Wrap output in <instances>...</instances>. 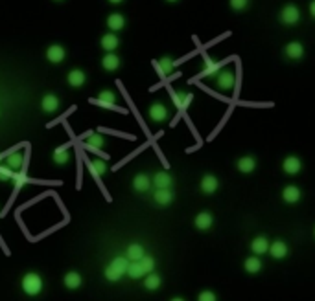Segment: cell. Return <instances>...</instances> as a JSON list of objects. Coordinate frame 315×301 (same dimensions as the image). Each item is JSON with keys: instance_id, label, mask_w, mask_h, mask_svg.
<instances>
[{"instance_id": "cell-36", "label": "cell", "mask_w": 315, "mask_h": 301, "mask_svg": "<svg viewBox=\"0 0 315 301\" xmlns=\"http://www.w3.org/2000/svg\"><path fill=\"white\" fill-rule=\"evenodd\" d=\"M103 274H105V278L109 279V281H118V279H122L123 272H120L116 266H113V264H109L107 268L103 270Z\"/></svg>"}, {"instance_id": "cell-42", "label": "cell", "mask_w": 315, "mask_h": 301, "mask_svg": "<svg viewBox=\"0 0 315 301\" xmlns=\"http://www.w3.org/2000/svg\"><path fill=\"white\" fill-rule=\"evenodd\" d=\"M308 11H310L312 19H315V0H312V2H310V8H308Z\"/></svg>"}, {"instance_id": "cell-23", "label": "cell", "mask_w": 315, "mask_h": 301, "mask_svg": "<svg viewBox=\"0 0 315 301\" xmlns=\"http://www.w3.org/2000/svg\"><path fill=\"white\" fill-rule=\"evenodd\" d=\"M123 26H125L123 15H120V13H111V15L107 17V28L111 30V33L123 30Z\"/></svg>"}, {"instance_id": "cell-20", "label": "cell", "mask_w": 315, "mask_h": 301, "mask_svg": "<svg viewBox=\"0 0 315 301\" xmlns=\"http://www.w3.org/2000/svg\"><path fill=\"white\" fill-rule=\"evenodd\" d=\"M300 189L297 188V186H286L284 189H282V200L288 204H295L300 200Z\"/></svg>"}, {"instance_id": "cell-33", "label": "cell", "mask_w": 315, "mask_h": 301, "mask_svg": "<svg viewBox=\"0 0 315 301\" xmlns=\"http://www.w3.org/2000/svg\"><path fill=\"white\" fill-rule=\"evenodd\" d=\"M161 285H162V278L159 276V274H155V272L147 274L146 281H144V286H146L147 290H157Z\"/></svg>"}, {"instance_id": "cell-25", "label": "cell", "mask_w": 315, "mask_h": 301, "mask_svg": "<svg viewBox=\"0 0 315 301\" xmlns=\"http://www.w3.org/2000/svg\"><path fill=\"white\" fill-rule=\"evenodd\" d=\"M157 66H159V72H161L162 75H170L173 74V70H175V63H173L171 57L164 55V57H161V59L157 61Z\"/></svg>"}, {"instance_id": "cell-11", "label": "cell", "mask_w": 315, "mask_h": 301, "mask_svg": "<svg viewBox=\"0 0 315 301\" xmlns=\"http://www.w3.org/2000/svg\"><path fill=\"white\" fill-rule=\"evenodd\" d=\"M151 186H153V184H151V178L144 173H139L135 178H133V189L139 191V193H146Z\"/></svg>"}, {"instance_id": "cell-32", "label": "cell", "mask_w": 315, "mask_h": 301, "mask_svg": "<svg viewBox=\"0 0 315 301\" xmlns=\"http://www.w3.org/2000/svg\"><path fill=\"white\" fill-rule=\"evenodd\" d=\"M52 158H54L55 164H59V166H65V164H69L70 160V152L67 147H57L54 150V154H52Z\"/></svg>"}, {"instance_id": "cell-17", "label": "cell", "mask_w": 315, "mask_h": 301, "mask_svg": "<svg viewBox=\"0 0 315 301\" xmlns=\"http://www.w3.org/2000/svg\"><path fill=\"white\" fill-rule=\"evenodd\" d=\"M100 44H101V48L105 50V52H109V53H113L118 48V44H120V39L116 37L115 33H105L103 37H101V41H100Z\"/></svg>"}, {"instance_id": "cell-29", "label": "cell", "mask_w": 315, "mask_h": 301, "mask_svg": "<svg viewBox=\"0 0 315 301\" xmlns=\"http://www.w3.org/2000/svg\"><path fill=\"white\" fill-rule=\"evenodd\" d=\"M89 171H91L94 176H103V174L107 173V164L100 158L91 160V162H89Z\"/></svg>"}, {"instance_id": "cell-21", "label": "cell", "mask_w": 315, "mask_h": 301, "mask_svg": "<svg viewBox=\"0 0 315 301\" xmlns=\"http://www.w3.org/2000/svg\"><path fill=\"white\" fill-rule=\"evenodd\" d=\"M59 98L57 96H54V94H47L45 98H43V101H41V107H43V110L45 112H48V114H52V112H55L57 108H59Z\"/></svg>"}, {"instance_id": "cell-38", "label": "cell", "mask_w": 315, "mask_h": 301, "mask_svg": "<svg viewBox=\"0 0 315 301\" xmlns=\"http://www.w3.org/2000/svg\"><path fill=\"white\" fill-rule=\"evenodd\" d=\"M139 263H140V266H142V270L146 272V274H151V272L155 270V259L151 256H144Z\"/></svg>"}, {"instance_id": "cell-4", "label": "cell", "mask_w": 315, "mask_h": 301, "mask_svg": "<svg viewBox=\"0 0 315 301\" xmlns=\"http://www.w3.org/2000/svg\"><path fill=\"white\" fill-rule=\"evenodd\" d=\"M282 53H284L290 61H300L304 57L306 50H304V44H302L300 41H291V43H288V44L282 48Z\"/></svg>"}, {"instance_id": "cell-35", "label": "cell", "mask_w": 315, "mask_h": 301, "mask_svg": "<svg viewBox=\"0 0 315 301\" xmlns=\"http://www.w3.org/2000/svg\"><path fill=\"white\" fill-rule=\"evenodd\" d=\"M127 276H129L131 279H140L146 276V272L142 270L140 263H131L129 268H127Z\"/></svg>"}, {"instance_id": "cell-3", "label": "cell", "mask_w": 315, "mask_h": 301, "mask_svg": "<svg viewBox=\"0 0 315 301\" xmlns=\"http://www.w3.org/2000/svg\"><path fill=\"white\" fill-rule=\"evenodd\" d=\"M216 85H218V88L223 92H229L234 88V85H236V74L229 70V68H225V70H219V74L216 75Z\"/></svg>"}, {"instance_id": "cell-14", "label": "cell", "mask_w": 315, "mask_h": 301, "mask_svg": "<svg viewBox=\"0 0 315 301\" xmlns=\"http://www.w3.org/2000/svg\"><path fill=\"white\" fill-rule=\"evenodd\" d=\"M144 256H146V250H144V246H142V244H137V242H135V244H129V246H127L125 257L129 259L131 263H139V261Z\"/></svg>"}, {"instance_id": "cell-40", "label": "cell", "mask_w": 315, "mask_h": 301, "mask_svg": "<svg viewBox=\"0 0 315 301\" xmlns=\"http://www.w3.org/2000/svg\"><path fill=\"white\" fill-rule=\"evenodd\" d=\"M13 184H15V188H23V186H26V184H28V178H26V174L24 173H17L15 171V174H13Z\"/></svg>"}, {"instance_id": "cell-43", "label": "cell", "mask_w": 315, "mask_h": 301, "mask_svg": "<svg viewBox=\"0 0 315 301\" xmlns=\"http://www.w3.org/2000/svg\"><path fill=\"white\" fill-rule=\"evenodd\" d=\"M111 4H120V2H123V0H109Z\"/></svg>"}, {"instance_id": "cell-12", "label": "cell", "mask_w": 315, "mask_h": 301, "mask_svg": "<svg viewBox=\"0 0 315 301\" xmlns=\"http://www.w3.org/2000/svg\"><path fill=\"white\" fill-rule=\"evenodd\" d=\"M288 252H290V248H288V244L284 241H273L269 244V254L275 259H284L288 256Z\"/></svg>"}, {"instance_id": "cell-26", "label": "cell", "mask_w": 315, "mask_h": 301, "mask_svg": "<svg viewBox=\"0 0 315 301\" xmlns=\"http://www.w3.org/2000/svg\"><path fill=\"white\" fill-rule=\"evenodd\" d=\"M6 166H8L11 171H19V169L24 166V154L23 152H11V154H8Z\"/></svg>"}, {"instance_id": "cell-18", "label": "cell", "mask_w": 315, "mask_h": 301, "mask_svg": "<svg viewBox=\"0 0 315 301\" xmlns=\"http://www.w3.org/2000/svg\"><path fill=\"white\" fill-rule=\"evenodd\" d=\"M171 99H173V103H175L177 108H186V107L192 103L194 96L185 90H179V92H173V94H171Z\"/></svg>"}, {"instance_id": "cell-27", "label": "cell", "mask_w": 315, "mask_h": 301, "mask_svg": "<svg viewBox=\"0 0 315 301\" xmlns=\"http://www.w3.org/2000/svg\"><path fill=\"white\" fill-rule=\"evenodd\" d=\"M63 283H65V286H67L69 290H76V288L81 286L83 279H81V276H79L77 272H69V274L65 276V279H63Z\"/></svg>"}, {"instance_id": "cell-9", "label": "cell", "mask_w": 315, "mask_h": 301, "mask_svg": "<svg viewBox=\"0 0 315 301\" xmlns=\"http://www.w3.org/2000/svg\"><path fill=\"white\" fill-rule=\"evenodd\" d=\"M269 244H271V242L267 241V237L260 235V237H256V239L251 242V252H253L256 257L264 256V254H267L269 252Z\"/></svg>"}, {"instance_id": "cell-44", "label": "cell", "mask_w": 315, "mask_h": 301, "mask_svg": "<svg viewBox=\"0 0 315 301\" xmlns=\"http://www.w3.org/2000/svg\"><path fill=\"white\" fill-rule=\"evenodd\" d=\"M170 301H185L183 298H173V300H170Z\"/></svg>"}, {"instance_id": "cell-45", "label": "cell", "mask_w": 315, "mask_h": 301, "mask_svg": "<svg viewBox=\"0 0 315 301\" xmlns=\"http://www.w3.org/2000/svg\"><path fill=\"white\" fill-rule=\"evenodd\" d=\"M166 2H179V0H166Z\"/></svg>"}, {"instance_id": "cell-5", "label": "cell", "mask_w": 315, "mask_h": 301, "mask_svg": "<svg viewBox=\"0 0 315 301\" xmlns=\"http://www.w3.org/2000/svg\"><path fill=\"white\" fill-rule=\"evenodd\" d=\"M151 184H153L157 189H171L173 178H171V174L166 173V171H157L155 176L151 178Z\"/></svg>"}, {"instance_id": "cell-46", "label": "cell", "mask_w": 315, "mask_h": 301, "mask_svg": "<svg viewBox=\"0 0 315 301\" xmlns=\"http://www.w3.org/2000/svg\"><path fill=\"white\" fill-rule=\"evenodd\" d=\"M55 2H63V0H55Z\"/></svg>"}, {"instance_id": "cell-24", "label": "cell", "mask_w": 315, "mask_h": 301, "mask_svg": "<svg viewBox=\"0 0 315 301\" xmlns=\"http://www.w3.org/2000/svg\"><path fill=\"white\" fill-rule=\"evenodd\" d=\"M69 85L70 86H74V88H79V86H83L85 81H87V75H85L83 70H70L69 72Z\"/></svg>"}, {"instance_id": "cell-34", "label": "cell", "mask_w": 315, "mask_h": 301, "mask_svg": "<svg viewBox=\"0 0 315 301\" xmlns=\"http://www.w3.org/2000/svg\"><path fill=\"white\" fill-rule=\"evenodd\" d=\"M113 266H116L120 272H123V274H127V268H129V264H131V261L127 259L125 256H118V257H115L113 259Z\"/></svg>"}, {"instance_id": "cell-7", "label": "cell", "mask_w": 315, "mask_h": 301, "mask_svg": "<svg viewBox=\"0 0 315 301\" xmlns=\"http://www.w3.org/2000/svg\"><path fill=\"white\" fill-rule=\"evenodd\" d=\"M147 114H149V118L153 121H157V123H162V121L168 120V108H166V105H162V103H153V105L149 107Z\"/></svg>"}, {"instance_id": "cell-37", "label": "cell", "mask_w": 315, "mask_h": 301, "mask_svg": "<svg viewBox=\"0 0 315 301\" xmlns=\"http://www.w3.org/2000/svg\"><path fill=\"white\" fill-rule=\"evenodd\" d=\"M229 6H231L232 11L240 13V11H245L251 6V0H229Z\"/></svg>"}, {"instance_id": "cell-8", "label": "cell", "mask_w": 315, "mask_h": 301, "mask_svg": "<svg viewBox=\"0 0 315 301\" xmlns=\"http://www.w3.org/2000/svg\"><path fill=\"white\" fill-rule=\"evenodd\" d=\"M199 186H201V191H203V193L212 195V193H216L218 188H219V180L216 178L214 174H205V176L201 178Z\"/></svg>"}, {"instance_id": "cell-1", "label": "cell", "mask_w": 315, "mask_h": 301, "mask_svg": "<svg viewBox=\"0 0 315 301\" xmlns=\"http://www.w3.org/2000/svg\"><path fill=\"white\" fill-rule=\"evenodd\" d=\"M278 21L284 26H295L300 22V9L295 4H286L282 9L278 11Z\"/></svg>"}, {"instance_id": "cell-13", "label": "cell", "mask_w": 315, "mask_h": 301, "mask_svg": "<svg viewBox=\"0 0 315 301\" xmlns=\"http://www.w3.org/2000/svg\"><path fill=\"white\" fill-rule=\"evenodd\" d=\"M282 169H284L286 174H297L302 169V162L297 156H288L282 162Z\"/></svg>"}, {"instance_id": "cell-2", "label": "cell", "mask_w": 315, "mask_h": 301, "mask_svg": "<svg viewBox=\"0 0 315 301\" xmlns=\"http://www.w3.org/2000/svg\"><path fill=\"white\" fill-rule=\"evenodd\" d=\"M21 286H23L24 294H28V296H37V294H41V290H43V279H41L39 274L30 272V274H26L23 278Z\"/></svg>"}, {"instance_id": "cell-10", "label": "cell", "mask_w": 315, "mask_h": 301, "mask_svg": "<svg viewBox=\"0 0 315 301\" xmlns=\"http://www.w3.org/2000/svg\"><path fill=\"white\" fill-rule=\"evenodd\" d=\"M173 191L171 189H155L153 193V200L159 206H170V204L173 202Z\"/></svg>"}, {"instance_id": "cell-47", "label": "cell", "mask_w": 315, "mask_h": 301, "mask_svg": "<svg viewBox=\"0 0 315 301\" xmlns=\"http://www.w3.org/2000/svg\"><path fill=\"white\" fill-rule=\"evenodd\" d=\"M314 235H315V230H314Z\"/></svg>"}, {"instance_id": "cell-31", "label": "cell", "mask_w": 315, "mask_h": 301, "mask_svg": "<svg viewBox=\"0 0 315 301\" xmlns=\"http://www.w3.org/2000/svg\"><path fill=\"white\" fill-rule=\"evenodd\" d=\"M219 70H221V64L219 63H216L212 61L210 57H205V66H203V75H218L219 74Z\"/></svg>"}, {"instance_id": "cell-16", "label": "cell", "mask_w": 315, "mask_h": 301, "mask_svg": "<svg viewBox=\"0 0 315 301\" xmlns=\"http://www.w3.org/2000/svg\"><path fill=\"white\" fill-rule=\"evenodd\" d=\"M85 147L93 150H100L105 147V138L101 134H96V132H91V134L85 138Z\"/></svg>"}, {"instance_id": "cell-6", "label": "cell", "mask_w": 315, "mask_h": 301, "mask_svg": "<svg viewBox=\"0 0 315 301\" xmlns=\"http://www.w3.org/2000/svg\"><path fill=\"white\" fill-rule=\"evenodd\" d=\"M194 224H195V228L201 230V232H207V230H210L212 224H214V217H212V213H208V211H201V213L195 215Z\"/></svg>"}, {"instance_id": "cell-41", "label": "cell", "mask_w": 315, "mask_h": 301, "mask_svg": "<svg viewBox=\"0 0 315 301\" xmlns=\"http://www.w3.org/2000/svg\"><path fill=\"white\" fill-rule=\"evenodd\" d=\"M197 301H218V298H216V294L212 290H203L197 296Z\"/></svg>"}, {"instance_id": "cell-19", "label": "cell", "mask_w": 315, "mask_h": 301, "mask_svg": "<svg viewBox=\"0 0 315 301\" xmlns=\"http://www.w3.org/2000/svg\"><path fill=\"white\" fill-rule=\"evenodd\" d=\"M120 64H122V61H120V57H118L116 53H107V55H103V59H101V66H103V70H107V72L118 70Z\"/></svg>"}, {"instance_id": "cell-39", "label": "cell", "mask_w": 315, "mask_h": 301, "mask_svg": "<svg viewBox=\"0 0 315 301\" xmlns=\"http://www.w3.org/2000/svg\"><path fill=\"white\" fill-rule=\"evenodd\" d=\"M13 174H15V171H11L8 166H2V164H0V182L13 180Z\"/></svg>"}, {"instance_id": "cell-28", "label": "cell", "mask_w": 315, "mask_h": 301, "mask_svg": "<svg viewBox=\"0 0 315 301\" xmlns=\"http://www.w3.org/2000/svg\"><path fill=\"white\" fill-rule=\"evenodd\" d=\"M98 105H103V107H115L116 103V94L111 90H101L98 94V99H96Z\"/></svg>"}, {"instance_id": "cell-15", "label": "cell", "mask_w": 315, "mask_h": 301, "mask_svg": "<svg viewBox=\"0 0 315 301\" xmlns=\"http://www.w3.org/2000/svg\"><path fill=\"white\" fill-rule=\"evenodd\" d=\"M65 55H67V52H65V48L59 44H52L47 50V59L50 61V63H54V64L61 63V61L65 59Z\"/></svg>"}, {"instance_id": "cell-22", "label": "cell", "mask_w": 315, "mask_h": 301, "mask_svg": "<svg viewBox=\"0 0 315 301\" xmlns=\"http://www.w3.org/2000/svg\"><path fill=\"white\" fill-rule=\"evenodd\" d=\"M236 167H238L240 173L243 174H249L254 171V167H256V160L253 158V156H242V158H238V162H236Z\"/></svg>"}, {"instance_id": "cell-30", "label": "cell", "mask_w": 315, "mask_h": 301, "mask_svg": "<svg viewBox=\"0 0 315 301\" xmlns=\"http://www.w3.org/2000/svg\"><path fill=\"white\" fill-rule=\"evenodd\" d=\"M243 268H245V272H249V274H258V272L262 270L260 257H256V256L247 257L245 263H243Z\"/></svg>"}]
</instances>
